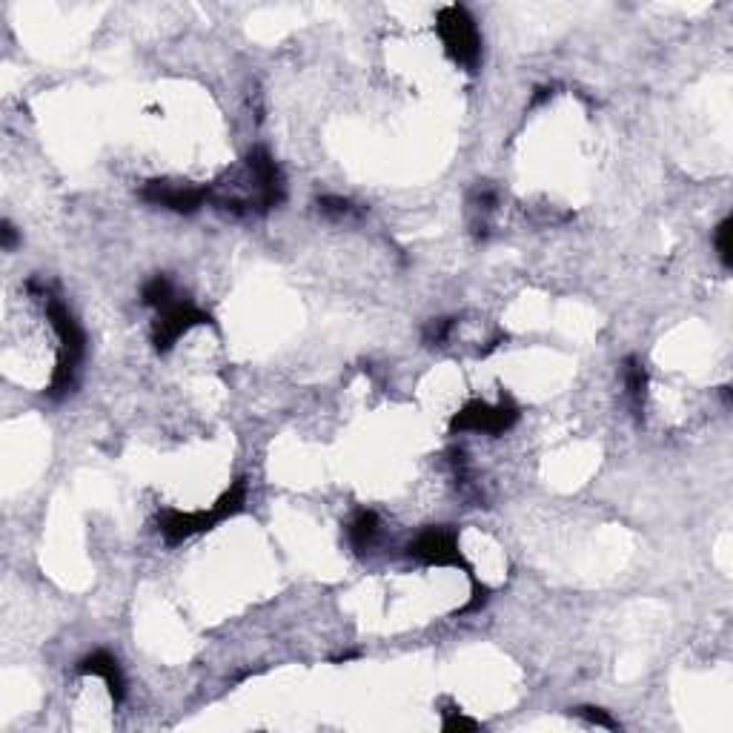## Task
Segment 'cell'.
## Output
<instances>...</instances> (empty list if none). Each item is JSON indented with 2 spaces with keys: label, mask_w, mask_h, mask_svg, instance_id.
<instances>
[{
  "label": "cell",
  "mask_w": 733,
  "mask_h": 733,
  "mask_svg": "<svg viewBox=\"0 0 733 733\" xmlns=\"http://www.w3.org/2000/svg\"><path fill=\"white\" fill-rule=\"evenodd\" d=\"M573 716H579V719H585L590 725H599V728H608V731H619V722L610 716L608 711H602V708H593V705H582V708H573Z\"/></svg>",
  "instance_id": "obj_15"
},
{
  "label": "cell",
  "mask_w": 733,
  "mask_h": 733,
  "mask_svg": "<svg viewBox=\"0 0 733 733\" xmlns=\"http://www.w3.org/2000/svg\"><path fill=\"white\" fill-rule=\"evenodd\" d=\"M622 373H625V390H628L633 416L642 421V416H645V404H648V370H645V364H642L639 358L628 356L625 358Z\"/></svg>",
  "instance_id": "obj_10"
},
{
  "label": "cell",
  "mask_w": 733,
  "mask_h": 733,
  "mask_svg": "<svg viewBox=\"0 0 733 733\" xmlns=\"http://www.w3.org/2000/svg\"><path fill=\"white\" fill-rule=\"evenodd\" d=\"M407 556L421 565L430 567H461L464 573H473L459 553V539L456 530L450 527H427L407 547Z\"/></svg>",
  "instance_id": "obj_5"
},
{
  "label": "cell",
  "mask_w": 733,
  "mask_h": 733,
  "mask_svg": "<svg viewBox=\"0 0 733 733\" xmlns=\"http://www.w3.org/2000/svg\"><path fill=\"white\" fill-rule=\"evenodd\" d=\"M78 673H84V676H101L106 682V691L112 696V702H115V705L124 702L126 696L124 673H121L118 659H115L109 650H95V653L84 656V659L78 662Z\"/></svg>",
  "instance_id": "obj_9"
},
{
  "label": "cell",
  "mask_w": 733,
  "mask_h": 733,
  "mask_svg": "<svg viewBox=\"0 0 733 733\" xmlns=\"http://www.w3.org/2000/svg\"><path fill=\"white\" fill-rule=\"evenodd\" d=\"M198 324H212V318L204 310H198L195 304L175 298L169 307L158 310V321L152 327V344H155V350L158 353L172 350V344H178Z\"/></svg>",
  "instance_id": "obj_6"
},
{
  "label": "cell",
  "mask_w": 733,
  "mask_h": 733,
  "mask_svg": "<svg viewBox=\"0 0 733 733\" xmlns=\"http://www.w3.org/2000/svg\"><path fill=\"white\" fill-rule=\"evenodd\" d=\"M318 210L324 218L330 221H350V218H361L364 210L356 207L350 198H341V195H321L318 198Z\"/></svg>",
  "instance_id": "obj_12"
},
{
  "label": "cell",
  "mask_w": 733,
  "mask_h": 733,
  "mask_svg": "<svg viewBox=\"0 0 733 733\" xmlns=\"http://www.w3.org/2000/svg\"><path fill=\"white\" fill-rule=\"evenodd\" d=\"M29 290L38 293V298L46 307V318L52 321L55 333L61 338V356H58V367L52 373V384H49V396L61 398L75 387V378L81 370V361L86 356V336L81 324L75 321V315L69 313V307L63 304L58 295L46 287H38V281H29Z\"/></svg>",
  "instance_id": "obj_1"
},
{
  "label": "cell",
  "mask_w": 733,
  "mask_h": 733,
  "mask_svg": "<svg viewBox=\"0 0 733 733\" xmlns=\"http://www.w3.org/2000/svg\"><path fill=\"white\" fill-rule=\"evenodd\" d=\"M247 169H250L252 181H255V210L258 215L275 210L284 201V175L273 161V155L264 147L250 149L247 155Z\"/></svg>",
  "instance_id": "obj_8"
},
{
  "label": "cell",
  "mask_w": 733,
  "mask_h": 733,
  "mask_svg": "<svg viewBox=\"0 0 733 733\" xmlns=\"http://www.w3.org/2000/svg\"><path fill=\"white\" fill-rule=\"evenodd\" d=\"M141 198L147 204L164 207V210L178 212V215H192V212H198L210 201L212 189L178 184V181H147L141 187Z\"/></svg>",
  "instance_id": "obj_7"
},
{
  "label": "cell",
  "mask_w": 733,
  "mask_h": 733,
  "mask_svg": "<svg viewBox=\"0 0 733 733\" xmlns=\"http://www.w3.org/2000/svg\"><path fill=\"white\" fill-rule=\"evenodd\" d=\"M247 504V479H235L230 484V490L221 493V499L212 504L210 510H164L158 516V533L167 539L169 545H181L198 533H207L215 524H221L224 519H230L235 513H241Z\"/></svg>",
  "instance_id": "obj_2"
},
{
  "label": "cell",
  "mask_w": 733,
  "mask_h": 733,
  "mask_svg": "<svg viewBox=\"0 0 733 733\" xmlns=\"http://www.w3.org/2000/svg\"><path fill=\"white\" fill-rule=\"evenodd\" d=\"M519 421V407L502 398L499 404H487V401H470L464 404L459 413L450 421L453 433H490V436H502L513 424Z\"/></svg>",
  "instance_id": "obj_4"
},
{
  "label": "cell",
  "mask_w": 733,
  "mask_h": 733,
  "mask_svg": "<svg viewBox=\"0 0 733 733\" xmlns=\"http://www.w3.org/2000/svg\"><path fill=\"white\" fill-rule=\"evenodd\" d=\"M453 327H456V318H433L427 327H424V344H444L447 336L453 333Z\"/></svg>",
  "instance_id": "obj_16"
},
{
  "label": "cell",
  "mask_w": 733,
  "mask_h": 733,
  "mask_svg": "<svg viewBox=\"0 0 733 733\" xmlns=\"http://www.w3.org/2000/svg\"><path fill=\"white\" fill-rule=\"evenodd\" d=\"M436 32L444 43V52L459 66L476 72L479 58H482V35H479L476 21L470 18V12L459 3L444 6L436 15Z\"/></svg>",
  "instance_id": "obj_3"
},
{
  "label": "cell",
  "mask_w": 733,
  "mask_h": 733,
  "mask_svg": "<svg viewBox=\"0 0 733 733\" xmlns=\"http://www.w3.org/2000/svg\"><path fill=\"white\" fill-rule=\"evenodd\" d=\"M0 235H3V250H15L18 247V230L9 224V221H3V230H0Z\"/></svg>",
  "instance_id": "obj_18"
},
{
  "label": "cell",
  "mask_w": 733,
  "mask_h": 733,
  "mask_svg": "<svg viewBox=\"0 0 733 733\" xmlns=\"http://www.w3.org/2000/svg\"><path fill=\"white\" fill-rule=\"evenodd\" d=\"M441 728L447 733L453 731H479V722L476 719H467L464 713L456 711V708H447L444 711V722H441Z\"/></svg>",
  "instance_id": "obj_17"
},
{
  "label": "cell",
  "mask_w": 733,
  "mask_h": 733,
  "mask_svg": "<svg viewBox=\"0 0 733 733\" xmlns=\"http://www.w3.org/2000/svg\"><path fill=\"white\" fill-rule=\"evenodd\" d=\"M175 301V290H172V281L167 275H152L147 284H144V304L155 307V310H164Z\"/></svg>",
  "instance_id": "obj_13"
},
{
  "label": "cell",
  "mask_w": 733,
  "mask_h": 733,
  "mask_svg": "<svg viewBox=\"0 0 733 733\" xmlns=\"http://www.w3.org/2000/svg\"><path fill=\"white\" fill-rule=\"evenodd\" d=\"M731 227H733V221L731 218H725L719 227H716V232H713V244H716V255H719V261H722V267L725 270H731V264H733V255H731Z\"/></svg>",
  "instance_id": "obj_14"
},
{
  "label": "cell",
  "mask_w": 733,
  "mask_h": 733,
  "mask_svg": "<svg viewBox=\"0 0 733 733\" xmlns=\"http://www.w3.org/2000/svg\"><path fill=\"white\" fill-rule=\"evenodd\" d=\"M378 533H381L378 513L376 510H367V507L358 510L356 516L350 519V524H347V539H350V545L356 547L358 553H364V550L376 545Z\"/></svg>",
  "instance_id": "obj_11"
}]
</instances>
